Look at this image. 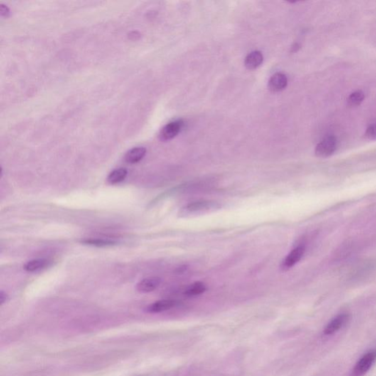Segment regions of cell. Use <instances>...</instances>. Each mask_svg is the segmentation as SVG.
<instances>
[{
  "label": "cell",
  "instance_id": "obj_15",
  "mask_svg": "<svg viewBox=\"0 0 376 376\" xmlns=\"http://www.w3.org/2000/svg\"><path fill=\"white\" fill-rule=\"evenodd\" d=\"M82 244L85 245L97 246V247H107L116 245V242L109 239H87L82 240Z\"/></svg>",
  "mask_w": 376,
  "mask_h": 376
},
{
  "label": "cell",
  "instance_id": "obj_1",
  "mask_svg": "<svg viewBox=\"0 0 376 376\" xmlns=\"http://www.w3.org/2000/svg\"><path fill=\"white\" fill-rule=\"evenodd\" d=\"M220 208V205L214 201H200V202H193L185 206L180 210V217H188L195 216L215 211Z\"/></svg>",
  "mask_w": 376,
  "mask_h": 376
},
{
  "label": "cell",
  "instance_id": "obj_13",
  "mask_svg": "<svg viewBox=\"0 0 376 376\" xmlns=\"http://www.w3.org/2000/svg\"><path fill=\"white\" fill-rule=\"evenodd\" d=\"M128 171L126 168H120L111 171L107 176V182L111 185H116L124 181L127 176Z\"/></svg>",
  "mask_w": 376,
  "mask_h": 376
},
{
  "label": "cell",
  "instance_id": "obj_12",
  "mask_svg": "<svg viewBox=\"0 0 376 376\" xmlns=\"http://www.w3.org/2000/svg\"><path fill=\"white\" fill-rule=\"evenodd\" d=\"M49 260L45 259H36L29 261L24 266V269L28 272H35L49 266Z\"/></svg>",
  "mask_w": 376,
  "mask_h": 376
},
{
  "label": "cell",
  "instance_id": "obj_9",
  "mask_svg": "<svg viewBox=\"0 0 376 376\" xmlns=\"http://www.w3.org/2000/svg\"><path fill=\"white\" fill-rule=\"evenodd\" d=\"M176 305V301L173 300H160L151 303L146 307V311L150 313H158L166 310L171 309Z\"/></svg>",
  "mask_w": 376,
  "mask_h": 376
},
{
  "label": "cell",
  "instance_id": "obj_10",
  "mask_svg": "<svg viewBox=\"0 0 376 376\" xmlns=\"http://www.w3.org/2000/svg\"><path fill=\"white\" fill-rule=\"evenodd\" d=\"M146 154V149L144 147H135L127 151L125 155V160L128 163L134 164L141 161Z\"/></svg>",
  "mask_w": 376,
  "mask_h": 376
},
{
  "label": "cell",
  "instance_id": "obj_7",
  "mask_svg": "<svg viewBox=\"0 0 376 376\" xmlns=\"http://www.w3.org/2000/svg\"><path fill=\"white\" fill-rule=\"evenodd\" d=\"M348 320V315L346 314H341L339 315L336 318H334L327 325L324 330V334L326 335H330L335 333L337 330L342 328Z\"/></svg>",
  "mask_w": 376,
  "mask_h": 376
},
{
  "label": "cell",
  "instance_id": "obj_6",
  "mask_svg": "<svg viewBox=\"0 0 376 376\" xmlns=\"http://www.w3.org/2000/svg\"><path fill=\"white\" fill-rule=\"evenodd\" d=\"M286 85H287V78L284 74L281 73L274 74L268 82V87L273 92H281Z\"/></svg>",
  "mask_w": 376,
  "mask_h": 376
},
{
  "label": "cell",
  "instance_id": "obj_17",
  "mask_svg": "<svg viewBox=\"0 0 376 376\" xmlns=\"http://www.w3.org/2000/svg\"><path fill=\"white\" fill-rule=\"evenodd\" d=\"M365 137L366 139L370 141L376 140V123L371 124L365 131Z\"/></svg>",
  "mask_w": 376,
  "mask_h": 376
},
{
  "label": "cell",
  "instance_id": "obj_5",
  "mask_svg": "<svg viewBox=\"0 0 376 376\" xmlns=\"http://www.w3.org/2000/svg\"><path fill=\"white\" fill-rule=\"evenodd\" d=\"M305 253V246H298L295 248L293 251L290 252V254L286 256V258L281 264V268L284 270L290 269L295 266L296 263L301 260Z\"/></svg>",
  "mask_w": 376,
  "mask_h": 376
},
{
  "label": "cell",
  "instance_id": "obj_8",
  "mask_svg": "<svg viewBox=\"0 0 376 376\" xmlns=\"http://www.w3.org/2000/svg\"><path fill=\"white\" fill-rule=\"evenodd\" d=\"M161 283V279L159 277H148L141 280L137 284V290L141 293H150L154 291Z\"/></svg>",
  "mask_w": 376,
  "mask_h": 376
},
{
  "label": "cell",
  "instance_id": "obj_14",
  "mask_svg": "<svg viewBox=\"0 0 376 376\" xmlns=\"http://www.w3.org/2000/svg\"><path fill=\"white\" fill-rule=\"evenodd\" d=\"M206 290L207 286L203 282L197 281L188 286V289L185 292V295L189 297L200 296L205 293Z\"/></svg>",
  "mask_w": 376,
  "mask_h": 376
},
{
  "label": "cell",
  "instance_id": "obj_19",
  "mask_svg": "<svg viewBox=\"0 0 376 376\" xmlns=\"http://www.w3.org/2000/svg\"><path fill=\"white\" fill-rule=\"evenodd\" d=\"M8 298V296L7 293H5L4 291H1V293H0V303H1V304L6 303Z\"/></svg>",
  "mask_w": 376,
  "mask_h": 376
},
{
  "label": "cell",
  "instance_id": "obj_2",
  "mask_svg": "<svg viewBox=\"0 0 376 376\" xmlns=\"http://www.w3.org/2000/svg\"><path fill=\"white\" fill-rule=\"evenodd\" d=\"M376 361V350H370L362 357L353 370V376H362L370 370Z\"/></svg>",
  "mask_w": 376,
  "mask_h": 376
},
{
  "label": "cell",
  "instance_id": "obj_11",
  "mask_svg": "<svg viewBox=\"0 0 376 376\" xmlns=\"http://www.w3.org/2000/svg\"><path fill=\"white\" fill-rule=\"evenodd\" d=\"M263 55L260 52L254 51L251 52L246 57L245 65L249 70L256 69L262 63Z\"/></svg>",
  "mask_w": 376,
  "mask_h": 376
},
{
  "label": "cell",
  "instance_id": "obj_16",
  "mask_svg": "<svg viewBox=\"0 0 376 376\" xmlns=\"http://www.w3.org/2000/svg\"><path fill=\"white\" fill-rule=\"evenodd\" d=\"M364 99H365V94L361 91H357L350 94L348 99V103L349 105L355 107L363 102Z\"/></svg>",
  "mask_w": 376,
  "mask_h": 376
},
{
  "label": "cell",
  "instance_id": "obj_4",
  "mask_svg": "<svg viewBox=\"0 0 376 376\" xmlns=\"http://www.w3.org/2000/svg\"><path fill=\"white\" fill-rule=\"evenodd\" d=\"M183 122L182 120L168 123L161 129L159 134L160 141H168L176 137L183 128Z\"/></svg>",
  "mask_w": 376,
  "mask_h": 376
},
{
  "label": "cell",
  "instance_id": "obj_18",
  "mask_svg": "<svg viewBox=\"0 0 376 376\" xmlns=\"http://www.w3.org/2000/svg\"><path fill=\"white\" fill-rule=\"evenodd\" d=\"M0 15L3 17H8L10 15V9L4 4H0Z\"/></svg>",
  "mask_w": 376,
  "mask_h": 376
},
{
  "label": "cell",
  "instance_id": "obj_3",
  "mask_svg": "<svg viewBox=\"0 0 376 376\" xmlns=\"http://www.w3.org/2000/svg\"><path fill=\"white\" fill-rule=\"evenodd\" d=\"M337 140L334 136H327L318 143L315 148V154L319 158H328L336 151Z\"/></svg>",
  "mask_w": 376,
  "mask_h": 376
}]
</instances>
